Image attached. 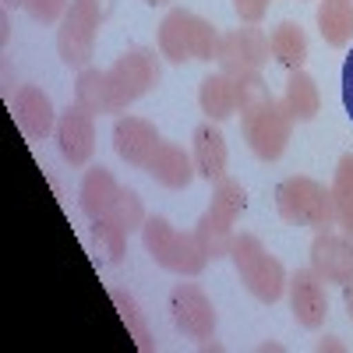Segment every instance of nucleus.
I'll list each match as a JSON object with an SVG mask.
<instances>
[{
  "label": "nucleus",
  "mask_w": 353,
  "mask_h": 353,
  "mask_svg": "<svg viewBox=\"0 0 353 353\" xmlns=\"http://www.w3.org/2000/svg\"><path fill=\"white\" fill-rule=\"evenodd\" d=\"M241 131L251 145V152L265 163H276L286 145H290V131H293V117L286 113L283 99H265L261 106L254 110H244L241 113Z\"/></svg>",
  "instance_id": "nucleus-7"
},
{
  "label": "nucleus",
  "mask_w": 353,
  "mask_h": 353,
  "mask_svg": "<svg viewBox=\"0 0 353 353\" xmlns=\"http://www.w3.org/2000/svg\"><path fill=\"white\" fill-rule=\"evenodd\" d=\"M194 237L205 248V254L216 261V258H230V244H233L237 233H233V219L219 216L216 209H205L198 226H194Z\"/></svg>",
  "instance_id": "nucleus-22"
},
{
  "label": "nucleus",
  "mask_w": 353,
  "mask_h": 353,
  "mask_svg": "<svg viewBox=\"0 0 353 353\" xmlns=\"http://www.w3.org/2000/svg\"><path fill=\"white\" fill-rule=\"evenodd\" d=\"M318 32L329 46H346L353 39V0H321Z\"/></svg>",
  "instance_id": "nucleus-20"
},
{
  "label": "nucleus",
  "mask_w": 353,
  "mask_h": 353,
  "mask_svg": "<svg viewBox=\"0 0 353 353\" xmlns=\"http://www.w3.org/2000/svg\"><path fill=\"white\" fill-rule=\"evenodd\" d=\"M230 261L237 269L241 283L248 286L251 297H258L261 304H276L283 293H286V269L283 261L272 258L265 251V244L251 233H237L230 244Z\"/></svg>",
  "instance_id": "nucleus-3"
},
{
  "label": "nucleus",
  "mask_w": 353,
  "mask_h": 353,
  "mask_svg": "<svg viewBox=\"0 0 353 353\" xmlns=\"http://www.w3.org/2000/svg\"><path fill=\"white\" fill-rule=\"evenodd\" d=\"M113 226H121L124 233H134V230H141L145 226V205H141V198H138V191H131V188H121V194H117V201H113V209H110V216H106Z\"/></svg>",
  "instance_id": "nucleus-25"
},
{
  "label": "nucleus",
  "mask_w": 353,
  "mask_h": 353,
  "mask_svg": "<svg viewBox=\"0 0 353 353\" xmlns=\"http://www.w3.org/2000/svg\"><path fill=\"white\" fill-rule=\"evenodd\" d=\"M117 194H121V184L106 166H92L81 176V188H78V205L88 219H106Z\"/></svg>",
  "instance_id": "nucleus-17"
},
{
  "label": "nucleus",
  "mask_w": 353,
  "mask_h": 353,
  "mask_svg": "<svg viewBox=\"0 0 353 353\" xmlns=\"http://www.w3.org/2000/svg\"><path fill=\"white\" fill-rule=\"evenodd\" d=\"M198 103H201V113L209 117V121L223 124L230 121L233 113H237V92H233V78L230 74H209L198 88Z\"/></svg>",
  "instance_id": "nucleus-19"
},
{
  "label": "nucleus",
  "mask_w": 353,
  "mask_h": 353,
  "mask_svg": "<svg viewBox=\"0 0 353 353\" xmlns=\"http://www.w3.org/2000/svg\"><path fill=\"white\" fill-rule=\"evenodd\" d=\"M159 131L156 124L149 121H141V117H117V124H113V149L117 156H121L128 166H141L152 159V152L159 149Z\"/></svg>",
  "instance_id": "nucleus-13"
},
{
  "label": "nucleus",
  "mask_w": 353,
  "mask_h": 353,
  "mask_svg": "<svg viewBox=\"0 0 353 353\" xmlns=\"http://www.w3.org/2000/svg\"><path fill=\"white\" fill-rule=\"evenodd\" d=\"M343 290H346V311H350V318H353V283L343 286Z\"/></svg>",
  "instance_id": "nucleus-34"
},
{
  "label": "nucleus",
  "mask_w": 353,
  "mask_h": 353,
  "mask_svg": "<svg viewBox=\"0 0 353 353\" xmlns=\"http://www.w3.org/2000/svg\"><path fill=\"white\" fill-rule=\"evenodd\" d=\"M141 241H145V251L152 254V261L166 272H176V276H201V269L209 265V254L198 244L194 230L191 233H181L173 230L163 216H149L141 226Z\"/></svg>",
  "instance_id": "nucleus-4"
},
{
  "label": "nucleus",
  "mask_w": 353,
  "mask_h": 353,
  "mask_svg": "<svg viewBox=\"0 0 353 353\" xmlns=\"http://www.w3.org/2000/svg\"><path fill=\"white\" fill-rule=\"evenodd\" d=\"M332 201H336V226L353 241V152H346L332 176Z\"/></svg>",
  "instance_id": "nucleus-23"
},
{
  "label": "nucleus",
  "mask_w": 353,
  "mask_h": 353,
  "mask_svg": "<svg viewBox=\"0 0 353 353\" xmlns=\"http://www.w3.org/2000/svg\"><path fill=\"white\" fill-rule=\"evenodd\" d=\"M311 269L325 283L350 286L353 283V241L346 237V233L336 237V233L321 230L311 241Z\"/></svg>",
  "instance_id": "nucleus-12"
},
{
  "label": "nucleus",
  "mask_w": 353,
  "mask_h": 353,
  "mask_svg": "<svg viewBox=\"0 0 353 353\" xmlns=\"http://www.w3.org/2000/svg\"><path fill=\"white\" fill-rule=\"evenodd\" d=\"M163 78L159 57L149 46H134L121 53L106 68V113H124L131 103H138L145 92H152Z\"/></svg>",
  "instance_id": "nucleus-2"
},
{
  "label": "nucleus",
  "mask_w": 353,
  "mask_h": 353,
  "mask_svg": "<svg viewBox=\"0 0 353 353\" xmlns=\"http://www.w3.org/2000/svg\"><path fill=\"white\" fill-rule=\"evenodd\" d=\"M233 8H237V14L248 25H258L265 18V11H269V0H233Z\"/></svg>",
  "instance_id": "nucleus-31"
},
{
  "label": "nucleus",
  "mask_w": 353,
  "mask_h": 353,
  "mask_svg": "<svg viewBox=\"0 0 353 353\" xmlns=\"http://www.w3.org/2000/svg\"><path fill=\"white\" fill-rule=\"evenodd\" d=\"M92 237L99 241V248L110 254V261H124V248H128V233L121 226H113L110 219H92Z\"/></svg>",
  "instance_id": "nucleus-29"
},
{
  "label": "nucleus",
  "mask_w": 353,
  "mask_h": 353,
  "mask_svg": "<svg viewBox=\"0 0 353 353\" xmlns=\"http://www.w3.org/2000/svg\"><path fill=\"white\" fill-rule=\"evenodd\" d=\"M343 106H346L350 121H353V50H350L346 64H343Z\"/></svg>",
  "instance_id": "nucleus-32"
},
{
  "label": "nucleus",
  "mask_w": 353,
  "mask_h": 353,
  "mask_svg": "<svg viewBox=\"0 0 353 353\" xmlns=\"http://www.w3.org/2000/svg\"><path fill=\"white\" fill-rule=\"evenodd\" d=\"M106 14V0H71L68 14L61 18L57 28V53L68 68L85 71L96 50V32Z\"/></svg>",
  "instance_id": "nucleus-6"
},
{
  "label": "nucleus",
  "mask_w": 353,
  "mask_h": 353,
  "mask_svg": "<svg viewBox=\"0 0 353 353\" xmlns=\"http://www.w3.org/2000/svg\"><path fill=\"white\" fill-rule=\"evenodd\" d=\"M170 314L173 325L191 339H212L216 332V311L212 301L194 286V283H176L170 293Z\"/></svg>",
  "instance_id": "nucleus-9"
},
{
  "label": "nucleus",
  "mask_w": 353,
  "mask_h": 353,
  "mask_svg": "<svg viewBox=\"0 0 353 353\" xmlns=\"http://www.w3.org/2000/svg\"><path fill=\"white\" fill-rule=\"evenodd\" d=\"M159 57H166L170 64H184V61H216L219 50V32L212 28V21H205L184 8H173L163 21H159Z\"/></svg>",
  "instance_id": "nucleus-1"
},
{
  "label": "nucleus",
  "mask_w": 353,
  "mask_h": 353,
  "mask_svg": "<svg viewBox=\"0 0 353 353\" xmlns=\"http://www.w3.org/2000/svg\"><path fill=\"white\" fill-rule=\"evenodd\" d=\"M106 71L85 68L74 81V103L85 106L88 113H106Z\"/></svg>",
  "instance_id": "nucleus-24"
},
{
  "label": "nucleus",
  "mask_w": 353,
  "mask_h": 353,
  "mask_svg": "<svg viewBox=\"0 0 353 353\" xmlns=\"http://www.w3.org/2000/svg\"><path fill=\"white\" fill-rule=\"evenodd\" d=\"M57 145H61V156L71 166H85L96 152V113L71 103L57 121Z\"/></svg>",
  "instance_id": "nucleus-11"
},
{
  "label": "nucleus",
  "mask_w": 353,
  "mask_h": 353,
  "mask_svg": "<svg viewBox=\"0 0 353 353\" xmlns=\"http://www.w3.org/2000/svg\"><path fill=\"white\" fill-rule=\"evenodd\" d=\"M71 0H25V11L39 25H61V18L68 14Z\"/></svg>",
  "instance_id": "nucleus-30"
},
{
  "label": "nucleus",
  "mask_w": 353,
  "mask_h": 353,
  "mask_svg": "<svg viewBox=\"0 0 353 353\" xmlns=\"http://www.w3.org/2000/svg\"><path fill=\"white\" fill-rule=\"evenodd\" d=\"M290 293V311L297 318V325L304 329H321V321L329 314V297H325V279L314 269H297L286 279Z\"/></svg>",
  "instance_id": "nucleus-10"
},
{
  "label": "nucleus",
  "mask_w": 353,
  "mask_h": 353,
  "mask_svg": "<svg viewBox=\"0 0 353 353\" xmlns=\"http://www.w3.org/2000/svg\"><path fill=\"white\" fill-rule=\"evenodd\" d=\"M149 176L156 184L170 188V191H184L191 181H194V159L181 149V145H170V141H159V149L152 152V159L145 163Z\"/></svg>",
  "instance_id": "nucleus-15"
},
{
  "label": "nucleus",
  "mask_w": 353,
  "mask_h": 353,
  "mask_svg": "<svg viewBox=\"0 0 353 353\" xmlns=\"http://www.w3.org/2000/svg\"><path fill=\"white\" fill-rule=\"evenodd\" d=\"M283 106L286 113L293 117V124H307L318 117L321 110V96H318V85L314 78L301 68V71H290V81H286V92H283Z\"/></svg>",
  "instance_id": "nucleus-18"
},
{
  "label": "nucleus",
  "mask_w": 353,
  "mask_h": 353,
  "mask_svg": "<svg viewBox=\"0 0 353 353\" xmlns=\"http://www.w3.org/2000/svg\"><path fill=\"white\" fill-rule=\"evenodd\" d=\"M269 36L261 28L248 25V28H230V32L219 36V50H216V64L223 68V74L237 78L248 71H261L269 64Z\"/></svg>",
  "instance_id": "nucleus-8"
},
{
  "label": "nucleus",
  "mask_w": 353,
  "mask_h": 353,
  "mask_svg": "<svg viewBox=\"0 0 353 353\" xmlns=\"http://www.w3.org/2000/svg\"><path fill=\"white\" fill-rule=\"evenodd\" d=\"M233 92H237V110H241V113L261 106L265 99H272L269 81H265L258 71H248V74H237V78H233Z\"/></svg>",
  "instance_id": "nucleus-28"
},
{
  "label": "nucleus",
  "mask_w": 353,
  "mask_h": 353,
  "mask_svg": "<svg viewBox=\"0 0 353 353\" xmlns=\"http://www.w3.org/2000/svg\"><path fill=\"white\" fill-rule=\"evenodd\" d=\"M4 8H25V0H4Z\"/></svg>",
  "instance_id": "nucleus-35"
},
{
  "label": "nucleus",
  "mask_w": 353,
  "mask_h": 353,
  "mask_svg": "<svg viewBox=\"0 0 353 353\" xmlns=\"http://www.w3.org/2000/svg\"><path fill=\"white\" fill-rule=\"evenodd\" d=\"M11 110H14L18 128H21L28 138H32V141H43L50 131H57L53 103H50V96L43 92V88H36V85H21L18 92H14Z\"/></svg>",
  "instance_id": "nucleus-14"
},
{
  "label": "nucleus",
  "mask_w": 353,
  "mask_h": 353,
  "mask_svg": "<svg viewBox=\"0 0 353 353\" xmlns=\"http://www.w3.org/2000/svg\"><path fill=\"white\" fill-rule=\"evenodd\" d=\"M318 350H321V353H325V350H343V343H339L336 336H325V339L318 343Z\"/></svg>",
  "instance_id": "nucleus-33"
},
{
  "label": "nucleus",
  "mask_w": 353,
  "mask_h": 353,
  "mask_svg": "<svg viewBox=\"0 0 353 353\" xmlns=\"http://www.w3.org/2000/svg\"><path fill=\"white\" fill-rule=\"evenodd\" d=\"M145 4H152V8H166L170 0H145Z\"/></svg>",
  "instance_id": "nucleus-36"
},
{
  "label": "nucleus",
  "mask_w": 353,
  "mask_h": 353,
  "mask_svg": "<svg viewBox=\"0 0 353 353\" xmlns=\"http://www.w3.org/2000/svg\"><path fill=\"white\" fill-rule=\"evenodd\" d=\"M209 209H216L219 216L233 219L237 223V216L248 209V191L241 188V181H230V176H223V181H216V191H212V205Z\"/></svg>",
  "instance_id": "nucleus-26"
},
{
  "label": "nucleus",
  "mask_w": 353,
  "mask_h": 353,
  "mask_svg": "<svg viewBox=\"0 0 353 353\" xmlns=\"http://www.w3.org/2000/svg\"><path fill=\"white\" fill-rule=\"evenodd\" d=\"M269 46H272V57L286 71H301L304 61H307V36H304V28L293 25V21H279L272 28Z\"/></svg>",
  "instance_id": "nucleus-21"
},
{
  "label": "nucleus",
  "mask_w": 353,
  "mask_h": 353,
  "mask_svg": "<svg viewBox=\"0 0 353 353\" xmlns=\"http://www.w3.org/2000/svg\"><path fill=\"white\" fill-rule=\"evenodd\" d=\"M191 159H194V170L205 176V181H223L226 176V138L216 128V121H205V124L194 128Z\"/></svg>",
  "instance_id": "nucleus-16"
},
{
  "label": "nucleus",
  "mask_w": 353,
  "mask_h": 353,
  "mask_svg": "<svg viewBox=\"0 0 353 353\" xmlns=\"http://www.w3.org/2000/svg\"><path fill=\"white\" fill-rule=\"evenodd\" d=\"M276 209L286 223L307 226L314 233L336 226L332 188L311 181V176H286V181L276 188Z\"/></svg>",
  "instance_id": "nucleus-5"
},
{
  "label": "nucleus",
  "mask_w": 353,
  "mask_h": 353,
  "mask_svg": "<svg viewBox=\"0 0 353 353\" xmlns=\"http://www.w3.org/2000/svg\"><path fill=\"white\" fill-rule=\"evenodd\" d=\"M110 297H113V304H117V307H121V318L128 321V329H131L134 343H138L141 350H149V346H152V332H149V321L141 318V311H138L134 297H131V293H124V290H110Z\"/></svg>",
  "instance_id": "nucleus-27"
}]
</instances>
